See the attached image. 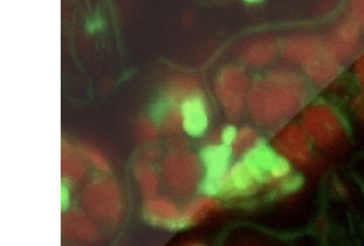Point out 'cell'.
<instances>
[{
  "label": "cell",
  "instance_id": "22",
  "mask_svg": "<svg viewBox=\"0 0 364 246\" xmlns=\"http://www.w3.org/2000/svg\"><path fill=\"white\" fill-rule=\"evenodd\" d=\"M79 148L82 151L87 164L90 165L91 168L95 169L96 171H99L100 173H111V163L100 148L89 144H83Z\"/></svg>",
  "mask_w": 364,
  "mask_h": 246
},
{
  "label": "cell",
  "instance_id": "24",
  "mask_svg": "<svg viewBox=\"0 0 364 246\" xmlns=\"http://www.w3.org/2000/svg\"><path fill=\"white\" fill-rule=\"evenodd\" d=\"M348 17L352 21H355L360 31L364 32V0H357L352 1L348 8Z\"/></svg>",
  "mask_w": 364,
  "mask_h": 246
},
{
  "label": "cell",
  "instance_id": "12",
  "mask_svg": "<svg viewBox=\"0 0 364 246\" xmlns=\"http://www.w3.org/2000/svg\"><path fill=\"white\" fill-rule=\"evenodd\" d=\"M183 132L192 139L205 135L209 129V109L204 96H197L180 105Z\"/></svg>",
  "mask_w": 364,
  "mask_h": 246
},
{
  "label": "cell",
  "instance_id": "1",
  "mask_svg": "<svg viewBox=\"0 0 364 246\" xmlns=\"http://www.w3.org/2000/svg\"><path fill=\"white\" fill-rule=\"evenodd\" d=\"M307 105L305 75L290 65H277L252 82L247 112L257 127L276 130L289 123Z\"/></svg>",
  "mask_w": 364,
  "mask_h": 246
},
{
  "label": "cell",
  "instance_id": "20",
  "mask_svg": "<svg viewBox=\"0 0 364 246\" xmlns=\"http://www.w3.org/2000/svg\"><path fill=\"white\" fill-rule=\"evenodd\" d=\"M157 123L163 135L168 136L170 139L181 135L183 127L180 107L164 103L158 114Z\"/></svg>",
  "mask_w": 364,
  "mask_h": 246
},
{
  "label": "cell",
  "instance_id": "16",
  "mask_svg": "<svg viewBox=\"0 0 364 246\" xmlns=\"http://www.w3.org/2000/svg\"><path fill=\"white\" fill-rule=\"evenodd\" d=\"M341 70L343 65H340L339 62L329 56L324 50V53L318 58L302 68V74L317 87H326L339 78Z\"/></svg>",
  "mask_w": 364,
  "mask_h": 246
},
{
  "label": "cell",
  "instance_id": "25",
  "mask_svg": "<svg viewBox=\"0 0 364 246\" xmlns=\"http://www.w3.org/2000/svg\"><path fill=\"white\" fill-rule=\"evenodd\" d=\"M352 111L358 120V123L364 129V94L362 91L352 100Z\"/></svg>",
  "mask_w": 364,
  "mask_h": 246
},
{
  "label": "cell",
  "instance_id": "7",
  "mask_svg": "<svg viewBox=\"0 0 364 246\" xmlns=\"http://www.w3.org/2000/svg\"><path fill=\"white\" fill-rule=\"evenodd\" d=\"M362 41L363 32L350 17L336 22L323 37L324 49L340 65L360 55Z\"/></svg>",
  "mask_w": 364,
  "mask_h": 246
},
{
  "label": "cell",
  "instance_id": "23",
  "mask_svg": "<svg viewBox=\"0 0 364 246\" xmlns=\"http://www.w3.org/2000/svg\"><path fill=\"white\" fill-rule=\"evenodd\" d=\"M161 149V148L157 144L144 146L139 153V159L137 160L142 163L154 165L157 161H161L163 159Z\"/></svg>",
  "mask_w": 364,
  "mask_h": 246
},
{
  "label": "cell",
  "instance_id": "26",
  "mask_svg": "<svg viewBox=\"0 0 364 246\" xmlns=\"http://www.w3.org/2000/svg\"><path fill=\"white\" fill-rule=\"evenodd\" d=\"M355 75H356L360 90L364 94V49L360 51L355 61Z\"/></svg>",
  "mask_w": 364,
  "mask_h": 246
},
{
  "label": "cell",
  "instance_id": "3",
  "mask_svg": "<svg viewBox=\"0 0 364 246\" xmlns=\"http://www.w3.org/2000/svg\"><path fill=\"white\" fill-rule=\"evenodd\" d=\"M82 205L99 225L116 227L124 218V197L120 186L109 173H100L87 181L82 193Z\"/></svg>",
  "mask_w": 364,
  "mask_h": 246
},
{
  "label": "cell",
  "instance_id": "8",
  "mask_svg": "<svg viewBox=\"0 0 364 246\" xmlns=\"http://www.w3.org/2000/svg\"><path fill=\"white\" fill-rule=\"evenodd\" d=\"M262 187L257 175L245 159L231 164L224 176L216 183L215 197L219 199H242L252 197Z\"/></svg>",
  "mask_w": 364,
  "mask_h": 246
},
{
  "label": "cell",
  "instance_id": "18",
  "mask_svg": "<svg viewBox=\"0 0 364 246\" xmlns=\"http://www.w3.org/2000/svg\"><path fill=\"white\" fill-rule=\"evenodd\" d=\"M133 173L144 199L158 196L161 177V171H158L154 165L136 160V163L134 164Z\"/></svg>",
  "mask_w": 364,
  "mask_h": 246
},
{
  "label": "cell",
  "instance_id": "21",
  "mask_svg": "<svg viewBox=\"0 0 364 246\" xmlns=\"http://www.w3.org/2000/svg\"><path fill=\"white\" fill-rule=\"evenodd\" d=\"M161 135V129L157 120L149 115H144L137 120L135 125V137L144 146L157 144L159 136Z\"/></svg>",
  "mask_w": 364,
  "mask_h": 246
},
{
  "label": "cell",
  "instance_id": "19",
  "mask_svg": "<svg viewBox=\"0 0 364 246\" xmlns=\"http://www.w3.org/2000/svg\"><path fill=\"white\" fill-rule=\"evenodd\" d=\"M264 142L257 127L245 125L237 132L236 139L231 146L232 156L237 160L245 159L252 151H255Z\"/></svg>",
  "mask_w": 364,
  "mask_h": 246
},
{
  "label": "cell",
  "instance_id": "9",
  "mask_svg": "<svg viewBox=\"0 0 364 246\" xmlns=\"http://www.w3.org/2000/svg\"><path fill=\"white\" fill-rule=\"evenodd\" d=\"M279 50L287 61L305 68L324 53L323 37L314 33H293L279 43Z\"/></svg>",
  "mask_w": 364,
  "mask_h": 246
},
{
  "label": "cell",
  "instance_id": "11",
  "mask_svg": "<svg viewBox=\"0 0 364 246\" xmlns=\"http://www.w3.org/2000/svg\"><path fill=\"white\" fill-rule=\"evenodd\" d=\"M61 227L67 238L80 244H96L102 238L99 223L85 210L79 208L65 210Z\"/></svg>",
  "mask_w": 364,
  "mask_h": 246
},
{
  "label": "cell",
  "instance_id": "17",
  "mask_svg": "<svg viewBox=\"0 0 364 246\" xmlns=\"http://www.w3.org/2000/svg\"><path fill=\"white\" fill-rule=\"evenodd\" d=\"M221 210L219 198L210 196H199L191 199L182 209V228L193 227L205 221Z\"/></svg>",
  "mask_w": 364,
  "mask_h": 246
},
{
  "label": "cell",
  "instance_id": "27",
  "mask_svg": "<svg viewBox=\"0 0 364 246\" xmlns=\"http://www.w3.org/2000/svg\"><path fill=\"white\" fill-rule=\"evenodd\" d=\"M183 246H204L202 244H199V242H190V244H186V245Z\"/></svg>",
  "mask_w": 364,
  "mask_h": 246
},
{
  "label": "cell",
  "instance_id": "4",
  "mask_svg": "<svg viewBox=\"0 0 364 246\" xmlns=\"http://www.w3.org/2000/svg\"><path fill=\"white\" fill-rule=\"evenodd\" d=\"M161 177L175 197H192L204 180V168L199 154L190 148L168 149L161 161Z\"/></svg>",
  "mask_w": 364,
  "mask_h": 246
},
{
  "label": "cell",
  "instance_id": "5",
  "mask_svg": "<svg viewBox=\"0 0 364 246\" xmlns=\"http://www.w3.org/2000/svg\"><path fill=\"white\" fill-rule=\"evenodd\" d=\"M252 82L247 70L240 65H228L216 75V100L231 122H238L245 117Z\"/></svg>",
  "mask_w": 364,
  "mask_h": 246
},
{
  "label": "cell",
  "instance_id": "2",
  "mask_svg": "<svg viewBox=\"0 0 364 246\" xmlns=\"http://www.w3.org/2000/svg\"><path fill=\"white\" fill-rule=\"evenodd\" d=\"M304 132L314 147L331 152L343 147L348 140V127L336 107L326 101L309 103L300 119Z\"/></svg>",
  "mask_w": 364,
  "mask_h": 246
},
{
  "label": "cell",
  "instance_id": "13",
  "mask_svg": "<svg viewBox=\"0 0 364 246\" xmlns=\"http://www.w3.org/2000/svg\"><path fill=\"white\" fill-rule=\"evenodd\" d=\"M279 53V43L273 41L272 38L259 37L242 46L240 58L245 66L262 68L276 61Z\"/></svg>",
  "mask_w": 364,
  "mask_h": 246
},
{
  "label": "cell",
  "instance_id": "15",
  "mask_svg": "<svg viewBox=\"0 0 364 246\" xmlns=\"http://www.w3.org/2000/svg\"><path fill=\"white\" fill-rule=\"evenodd\" d=\"M197 96H204L202 82L193 75H178L166 84L164 103L180 107L181 103Z\"/></svg>",
  "mask_w": 364,
  "mask_h": 246
},
{
  "label": "cell",
  "instance_id": "10",
  "mask_svg": "<svg viewBox=\"0 0 364 246\" xmlns=\"http://www.w3.org/2000/svg\"><path fill=\"white\" fill-rule=\"evenodd\" d=\"M142 216L151 226L170 230L182 228V209L169 197L158 194L156 197L144 199Z\"/></svg>",
  "mask_w": 364,
  "mask_h": 246
},
{
  "label": "cell",
  "instance_id": "6",
  "mask_svg": "<svg viewBox=\"0 0 364 246\" xmlns=\"http://www.w3.org/2000/svg\"><path fill=\"white\" fill-rule=\"evenodd\" d=\"M271 147L296 168H310L315 163V147L299 123L289 122L276 129Z\"/></svg>",
  "mask_w": 364,
  "mask_h": 246
},
{
  "label": "cell",
  "instance_id": "14",
  "mask_svg": "<svg viewBox=\"0 0 364 246\" xmlns=\"http://www.w3.org/2000/svg\"><path fill=\"white\" fill-rule=\"evenodd\" d=\"M87 175V164L80 148L68 141L61 144V176L68 185H80Z\"/></svg>",
  "mask_w": 364,
  "mask_h": 246
}]
</instances>
